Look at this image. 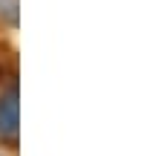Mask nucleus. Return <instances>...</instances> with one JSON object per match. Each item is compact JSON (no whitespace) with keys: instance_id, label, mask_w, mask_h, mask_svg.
Returning <instances> with one entry per match:
<instances>
[{"instance_id":"obj_1","label":"nucleus","mask_w":153,"mask_h":156,"mask_svg":"<svg viewBox=\"0 0 153 156\" xmlns=\"http://www.w3.org/2000/svg\"><path fill=\"white\" fill-rule=\"evenodd\" d=\"M17 136H20V119H17V87L12 84L3 95H0V142L9 147H17Z\"/></svg>"}]
</instances>
